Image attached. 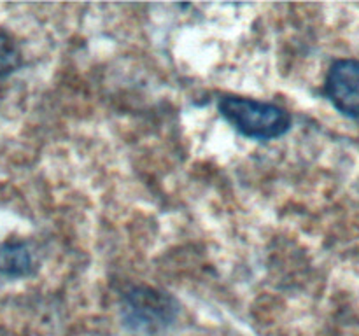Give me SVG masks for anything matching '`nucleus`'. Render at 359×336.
Segmentation results:
<instances>
[{
  "mask_svg": "<svg viewBox=\"0 0 359 336\" xmlns=\"http://www.w3.org/2000/svg\"><path fill=\"white\" fill-rule=\"evenodd\" d=\"M219 112L237 132L249 139H277L290 132L291 128L290 112L269 102L223 97L219 100Z\"/></svg>",
  "mask_w": 359,
  "mask_h": 336,
  "instance_id": "nucleus-1",
  "label": "nucleus"
},
{
  "mask_svg": "<svg viewBox=\"0 0 359 336\" xmlns=\"http://www.w3.org/2000/svg\"><path fill=\"white\" fill-rule=\"evenodd\" d=\"M179 304L170 294L149 287H135L123 301V317L137 331H158L172 324Z\"/></svg>",
  "mask_w": 359,
  "mask_h": 336,
  "instance_id": "nucleus-2",
  "label": "nucleus"
},
{
  "mask_svg": "<svg viewBox=\"0 0 359 336\" xmlns=\"http://www.w3.org/2000/svg\"><path fill=\"white\" fill-rule=\"evenodd\" d=\"M325 93L340 114L359 119V59L333 62L326 74Z\"/></svg>",
  "mask_w": 359,
  "mask_h": 336,
  "instance_id": "nucleus-3",
  "label": "nucleus"
},
{
  "mask_svg": "<svg viewBox=\"0 0 359 336\" xmlns=\"http://www.w3.org/2000/svg\"><path fill=\"white\" fill-rule=\"evenodd\" d=\"M34 270V258L27 245L20 241L0 244V275L23 276Z\"/></svg>",
  "mask_w": 359,
  "mask_h": 336,
  "instance_id": "nucleus-4",
  "label": "nucleus"
},
{
  "mask_svg": "<svg viewBox=\"0 0 359 336\" xmlns=\"http://www.w3.org/2000/svg\"><path fill=\"white\" fill-rule=\"evenodd\" d=\"M21 65V52L16 42L7 34L0 31V77L14 72Z\"/></svg>",
  "mask_w": 359,
  "mask_h": 336,
  "instance_id": "nucleus-5",
  "label": "nucleus"
}]
</instances>
